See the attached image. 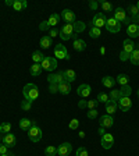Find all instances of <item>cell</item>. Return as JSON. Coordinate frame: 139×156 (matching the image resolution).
<instances>
[{
    "label": "cell",
    "mask_w": 139,
    "mask_h": 156,
    "mask_svg": "<svg viewBox=\"0 0 139 156\" xmlns=\"http://www.w3.org/2000/svg\"><path fill=\"white\" fill-rule=\"evenodd\" d=\"M23 95L25 98V101L33 102L39 96V89L35 84H26L23 89Z\"/></svg>",
    "instance_id": "1"
},
{
    "label": "cell",
    "mask_w": 139,
    "mask_h": 156,
    "mask_svg": "<svg viewBox=\"0 0 139 156\" xmlns=\"http://www.w3.org/2000/svg\"><path fill=\"white\" fill-rule=\"evenodd\" d=\"M60 38L63 41H68V39H71V38L77 39V34L74 31L72 24H65V25L61 27V29H60Z\"/></svg>",
    "instance_id": "2"
},
{
    "label": "cell",
    "mask_w": 139,
    "mask_h": 156,
    "mask_svg": "<svg viewBox=\"0 0 139 156\" xmlns=\"http://www.w3.org/2000/svg\"><path fill=\"white\" fill-rule=\"evenodd\" d=\"M28 136H29V140L32 141V142H39L40 138H42V130L36 126L35 121H33L32 127L28 130Z\"/></svg>",
    "instance_id": "3"
},
{
    "label": "cell",
    "mask_w": 139,
    "mask_h": 156,
    "mask_svg": "<svg viewBox=\"0 0 139 156\" xmlns=\"http://www.w3.org/2000/svg\"><path fill=\"white\" fill-rule=\"evenodd\" d=\"M106 23H107V18L106 16H104L103 13H96L93 17V20H92V27H96V28H103V27H106Z\"/></svg>",
    "instance_id": "4"
},
{
    "label": "cell",
    "mask_w": 139,
    "mask_h": 156,
    "mask_svg": "<svg viewBox=\"0 0 139 156\" xmlns=\"http://www.w3.org/2000/svg\"><path fill=\"white\" fill-rule=\"evenodd\" d=\"M42 66V70H46V71H53L56 67H57V60L54 57H45L43 62L40 63Z\"/></svg>",
    "instance_id": "5"
},
{
    "label": "cell",
    "mask_w": 139,
    "mask_h": 156,
    "mask_svg": "<svg viewBox=\"0 0 139 156\" xmlns=\"http://www.w3.org/2000/svg\"><path fill=\"white\" fill-rule=\"evenodd\" d=\"M106 28L109 32L111 34H117V32H120V29H121V24L117 21V20L114 18H109L107 20V23H106Z\"/></svg>",
    "instance_id": "6"
},
{
    "label": "cell",
    "mask_w": 139,
    "mask_h": 156,
    "mask_svg": "<svg viewBox=\"0 0 139 156\" xmlns=\"http://www.w3.org/2000/svg\"><path fill=\"white\" fill-rule=\"evenodd\" d=\"M54 56L57 58H65V60H70V56L67 53V49L64 45H56L54 48Z\"/></svg>",
    "instance_id": "7"
},
{
    "label": "cell",
    "mask_w": 139,
    "mask_h": 156,
    "mask_svg": "<svg viewBox=\"0 0 139 156\" xmlns=\"http://www.w3.org/2000/svg\"><path fill=\"white\" fill-rule=\"evenodd\" d=\"M72 151V145L70 142H63L61 145L57 148V155L60 156H68Z\"/></svg>",
    "instance_id": "8"
},
{
    "label": "cell",
    "mask_w": 139,
    "mask_h": 156,
    "mask_svg": "<svg viewBox=\"0 0 139 156\" xmlns=\"http://www.w3.org/2000/svg\"><path fill=\"white\" fill-rule=\"evenodd\" d=\"M114 20H117L118 23H128V17H127L125 14V10L121 9V7H118V9L114 10Z\"/></svg>",
    "instance_id": "9"
},
{
    "label": "cell",
    "mask_w": 139,
    "mask_h": 156,
    "mask_svg": "<svg viewBox=\"0 0 139 156\" xmlns=\"http://www.w3.org/2000/svg\"><path fill=\"white\" fill-rule=\"evenodd\" d=\"M131 106H132V102H131L130 98H127V96L120 98V101H118V107H120L123 112H128L131 109Z\"/></svg>",
    "instance_id": "10"
},
{
    "label": "cell",
    "mask_w": 139,
    "mask_h": 156,
    "mask_svg": "<svg viewBox=\"0 0 139 156\" xmlns=\"http://www.w3.org/2000/svg\"><path fill=\"white\" fill-rule=\"evenodd\" d=\"M47 81L50 82V84H63V82H65L64 80V75H63V73H58V74H50L47 77Z\"/></svg>",
    "instance_id": "11"
},
{
    "label": "cell",
    "mask_w": 139,
    "mask_h": 156,
    "mask_svg": "<svg viewBox=\"0 0 139 156\" xmlns=\"http://www.w3.org/2000/svg\"><path fill=\"white\" fill-rule=\"evenodd\" d=\"M113 142H114V136L111 134H104L102 136V146H103L104 149H110L111 146H113Z\"/></svg>",
    "instance_id": "12"
},
{
    "label": "cell",
    "mask_w": 139,
    "mask_h": 156,
    "mask_svg": "<svg viewBox=\"0 0 139 156\" xmlns=\"http://www.w3.org/2000/svg\"><path fill=\"white\" fill-rule=\"evenodd\" d=\"M113 116H110V114H104V116L100 117V127H103V128H110V127H113Z\"/></svg>",
    "instance_id": "13"
},
{
    "label": "cell",
    "mask_w": 139,
    "mask_h": 156,
    "mask_svg": "<svg viewBox=\"0 0 139 156\" xmlns=\"http://www.w3.org/2000/svg\"><path fill=\"white\" fill-rule=\"evenodd\" d=\"M61 18H64L65 21H67V24H70V23L74 24L75 23V14H74V11H71V10H68V9H65V10H63V11H61Z\"/></svg>",
    "instance_id": "14"
},
{
    "label": "cell",
    "mask_w": 139,
    "mask_h": 156,
    "mask_svg": "<svg viewBox=\"0 0 139 156\" xmlns=\"http://www.w3.org/2000/svg\"><path fill=\"white\" fill-rule=\"evenodd\" d=\"M77 94L79 95L81 98H88L89 95H91V87H89L88 84L79 85V87H78V89H77Z\"/></svg>",
    "instance_id": "15"
},
{
    "label": "cell",
    "mask_w": 139,
    "mask_h": 156,
    "mask_svg": "<svg viewBox=\"0 0 139 156\" xmlns=\"http://www.w3.org/2000/svg\"><path fill=\"white\" fill-rule=\"evenodd\" d=\"M127 34L130 35V38H138L139 36V25L138 24H130L127 28Z\"/></svg>",
    "instance_id": "16"
},
{
    "label": "cell",
    "mask_w": 139,
    "mask_h": 156,
    "mask_svg": "<svg viewBox=\"0 0 139 156\" xmlns=\"http://www.w3.org/2000/svg\"><path fill=\"white\" fill-rule=\"evenodd\" d=\"M17 140H16V136L13 135V134H6V135L3 136V144L7 146V148H13L14 145H16Z\"/></svg>",
    "instance_id": "17"
},
{
    "label": "cell",
    "mask_w": 139,
    "mask_h": 156,
    "mask_svg": "<svg viewBox=\"0 0 139 156\" xmlns=\"http://www.w3.org/2000/svg\"><path fill=\"white\" fill-rule=\"evenodd\" d=\"M63 75H64L65 82H68V84H71L77 80V74L74 70H65V71H63Z\"/></svg>",
    "instance_id": "18"
},
{
    "label": "cell",
    "mask_w": 139,
    "mask_h": 156,
    "mask_svg": "<svg viewBox=\"0 0 139 156\" xmlns=\"http://www.w3.org/2000/svg\"><path fill=\"white\" fill-rule=\"evenodd\" d=\"M123 46H124L123 52L128 53V55H131V53L135 50V43H134L131 39H125V41H124V43H123Z\"/></svg>",
    "instance_id": "19"
},
{
    "label": "cell",
    "mask_w": 139,
    "mask_h": 156,
    "mask_svg": "<svg viewBox=\"0 0 139 156\" xmlns=\"http://www.w3.org/2000/svg\"><path fill=\"white\" fill-rule=\"evenodd\" d=\"M117 102H114V101H109L106 103V112H107V114H110V116H113L114 113H116V110H117Z\"/></svg>",
    "instance_id": "20"
},
{
    "label": "cell",
    "mask_w": 139,
    "mask_h": 156,
    "mask_svg": "<svg viewBox=\"0 0 139 156\" xmlns=\"http://www.w3.org/2000/svg\"><path fill=\"white\" fill-rule=\"evenodd\" d=\"M85 48H86V43H85V41H82V39H74V49L75 50H78V52H82V50H85Z\"/></svg>",
    "instance_id": "21"
},
{
    "label": "cell",
    "mask_w": 139,
    "mask_h": 156,
    "mask_svg": "<svg viewBox=\"0 0 139 156\" xmlns=\"http://www.w3.org/2000/svg\"><path fill=\"white\" fill-rule=\"evenodd\" d=\"M26 6H28V3H26L25 0H16L13 3V9L16 11H21L23 9H26Z\"/></svg>",
    "instance_id": "22"
},
{
    "label": "cell",
    "mask_w": 139,
    "mask_h": 156,
    "mask_svg": "<svg viewBox=\"0 0 139 156\" xmlns=\"http://www.w3.org/2000/svg\"><path fill=\"white\" fill-rule=\"evenodd\" d=\"M58 92L63 95H68L71 92V85L68 84V82H63V84L58 85Z\"/></svg>",
    "instance_id": "23"
},
{
    "label": "cell",
    "mask_w": 139,
    "mask_h": 156,
    "mask_svg": "<svg viewBox=\"0 0 139 156\" xmlns=\"http://www.w3.org/2000/svg\"><path fill=\"white\" fill-rule=\"evenodd\" d=\"M102 84L104 85L106 88H114V84H116V80H114L113 77H104V78H102Z\"/></svg>",
    "instance_id": "24"
},
{
    "label": "cell",
    "mask_w": 139,
    "mask_h": 156,
    "mask_svg": "<svg viewBox=\"0 0 139 156\" xmlns=\"http://www.w3.org/2000/svg\"><path fill=\"white\" fill-rule=\"evenodd\" d=\"M130 60L134 66H139V48H136L130 56Z\"/></svg>",
    "instance_id": "25"
},
{
    "label": "cell",
    "mask_w": 139,
    "mask_h": 156,
    "mask_svg": "<svg viewBox=\"0 0 139 156\" xmlns=\"http://www.w3.org/2000/svg\"><path fill=\"white\" fill-rule=\"evenodd\" d=\"M32 124H33V121L28 120V119H21L19 120V128L21 130H29L32 127Z\"/></svg>",
    "instance_id": "26"
},
{
    "label": "cell",
    "mask_w": 139,
    "mask_h": 156,
    "mask_svg": "<svg viewBox=\"0 0 139 156\" xmlns=\"http://www.w3.org/2000/svg\"><path fill=\"white\" fill-rule=\"evenodd\" d=\"M29 73H31V75H33V77H38V75H40V73H42V66L35 63V64L31 67Z\"/></svg>",
    "instance_id": "27"
},
{
    "label": "cell",
    "mask_w": 139,
    "mask_h": 156,
    "mask_svg": "<svg viewBox=\"0 0 139 156\" xmlns=\"http://www.w3.org/2000/svg\"><path fill=\"white\" fill-rule=\"evenodd\" d=\"M72 27H74L75 34H81L85 31V23H82V21H75V23L72 24Z\"/></svg>",
    "instance_id": "28"
},
{
    "label": "cell",
    "mask_w": 139,
    "mask_h": 156,
    "mask_svg": "<svg viewBox=\"0 0 139 156\" xmlns=\"http://www.w3.org/2000/svg\"><path fill=\"white\" fill-rule=\"evenodd\" d=\"M60 17H61V16H58L57 13H53L52 16H50V18L47 20L49 25H50V27H56L58 24V21H60Z\"/></svg>",
    "instance_id": "29"
},
{
    "label": "cell",
    "mask_w": 139,
    "mask_h": 156,
    "mask_svg": "<svg viewBox=\"0 0 139 156\" xmlns=\"http://www.w3.org/2000/svg\"><path fill=\"white\" fill-rule=\"evenodd\" d=\"M40 46L43 49H49L52 46V38L50 36H42L40 38Z\"/></svg>",
    "instance_id": "30"
},
{
    "label": "cell",
    "mask_w": 139,
    "mask_h": 156,
    "mask_svg": "<svg viewBox=\"0 0 139 156\" xmlns=\"http://www.w3.org/2000/svg\"><path fill=\"white\" fill-rule=\"evenodd\" d=\"M43 58H45V56H43V53L42 52H39V50H36V52H33L32 53V60L35 63H42L43 62Z\"/></svg>",
    "instance_id": "31"
},
{
    "label": "cell",
    "mask_w": 139,
    "mask_h": 156,
    "mask_svg": "<svg viewBox=\"0 0 139 156\" xmlns=\"http://www.w3.org/2000/svg\"><path fill=\"white\" fill-rule=\"evenodd\" d=\"M128 81H130V78H128V75H125V74H120L118 77H117V80H116V82H118L121 87L128 85Z\"/></svg>",
    "instance_id": "32"
},
{
    "label": "cell",
    "mask_w": 139,
    "mask_h": 156,
    "mask_svg": "<svg viewBox=\"0 0 139 156\" xmlns=\"http://www.w3.org/2000/svg\"><path fill=\"white\" fill-rule=\"evenodd\" d=\"M120 94H121V96H127V98H130V95L132 94V89H131L130 85H124V87H121Z\"/></svg>",
    "instance_id": "33"
},
{
    "label": "cell",
    "mask_w": 139,
    "mask_h": 156,
    "mask_svg": "<svg viewBox=\"0 0 139 156\" xmlns=\"http://www.w3.org/2000/svg\"><path fill=\"white\" fill-rule=\"evenodd\" d=\"M110 101H114V102H118L121 98V94H120V89H113V91L110 92Z\"/></svg>",
    "instance_id": "34"
},
{
    "label": "cell",
    "mask_w": 139,
    "mask_h": 156,
    "mask_svg": "<svg viewBox=\"0 0 139 156\" xmlns=\"http://www.w3.org/2000/svg\"><path fill=\"white\" fill-rule=\"evenodd\" d=\"M100 29L99 28H96V27H91V31H89V36L91 38H93V39H97L99 36H100Z\"/></svg>",
    "instance_id": "35"
},
{
    "label": "cell",
    "mask_w": 139,
    "mask_h": 156,
    "mask_svg": "<svg viewBox=\"0 0 139 156\" xmlns=\"http://www.w3.org/2000/svg\"><path fill=\"white\" fill-rule=\"evenodd\" d=\"M99 4H100L102 10H103V11H106V13H111V11H113V6H111L109 2H100Z\"/></svg>",
    "instance_id": "36"
},
{
    "label": "cell",
    "mask_w": 139,
    "mask_h": 156,
    "mask_svg": "<svg viewBox=\"0 0 139 156\" xmlns=\"http://www.w3.org/2000/svg\"><path fill=\"white\" fill-rule=\"evenodd\" d=\"M45 153H46V156H56L57 155V148L53 146V145H50L45 149Z\"/></svg>",
    "instance_id": "37"
},
{
    "label": "cell",
    "mask_w": 139,
    "mask_h": 156,
    "mask_svg": "<svg viewBox=\"0 0 139 156\" xmlns=\"http://www.w3.org/2000/svg\"><path fill=\"white\" fill-rule=\"evenodd\" d=\"M11 130V124L10 123H2L0 124V133L2 134H9Z\"/></svg>",
    "instance_id": "38"
},
{
    "label": "cell",
    "mask_w": 139,
    "mask_h": 156,
    "mask_svg": "<svg viewBox=\"0 0 139 156\" xmlns=\"http://www.w3.org/2000/svg\"><path fill=\"white\" fill-rule=\"evenodd\" d=\"M97 102H103V103H107V102L110 101V98L107 96L106 94H99L97 95V99H96Z\"/></svg>",
    "instance_id": "39"
},
{
    "label": "cell",
    "mask_w": 139,
    "mask_h": 156,
    "mask_svg": "<svg viewBox=\"0 0 139 156\" xmlns=\"http://www.w3.org/2000/svg\"><path fill=\"white\" fill-rule=\"evenodd\" d=\"M78 126H79V121H78V119H72V120L70 121V124H68L70 130H77Z\"/></svg>",
    "instance_id": "40"
},
{
    "label": "cell",
    "mask_w": 139,
    "mask_h": 156,
    "mask_svg": "<svg viewBox=\"0 0 139 156\" xmlns=\"http://www.w3.org/2000/svg\"><path fill=\"white\" fill-rule=\"evenodd\" d=\"M31 105H32V102H29V101H23V103H21V109L25 112H28L29 109H31Z\"/></svg>",
    "instance_id": "41"
},
{
    "label": "cell",
    "mask_w": 139,
    "mask_h": 156,
    "mask_svg": "<svg viewBox=\"0 0 139 156\" xmlns=\"http://www.w3.org/2000/svg\"><path fill=\"white\" fill-rule=\"evenodd\" d=\"M97 105H99V102L97 101H88V107H89V109H96L97 107Z\"/></svg>",
    "instance_id": "42"
},
{
    "label": "cell",
    "mask_w": 139,
    "mask_h": 156,
    "mask_svg": "<svg viewBox=\"0 0 139 156\" xmlns=\"http://www.w3.org/2000/svg\"><path fill=\"white\" fill-rule=\"evenodd\" d=\"M50 28V25H49L47 21H43V23H40V25H39V29L40 31H46V29Z\"/></svg>",
    "instance_id": "43"
},
{
    "label": "cell",
    "mask_w": 139,
    "mask_h": 156,
    "mask_svg": "<svg viewBox=\"0 0 139 156\" xmlns=\"http://www.w3.org/2000/svg\"><path fill=\"white\" fill-rule=\"evenodd\" d=\"M4 153H9V148H7V146L2 142V144H0V155H4Z\"/></svg>",
    "instance_id": "44"
},
{
    "label": "cell",
    "mask_w": 139,
    "mask_h": 156,
    "mask_svg": "<svg viewBox=\"0 0 139 156\" xmlns=\"http://www.w3.org/2000/svg\"><path fill=\"white\" fill-rule=\"evenodd\" d=\"M130 56H131V55H128V53H125V52H121V53H120V60H121V62H125V60H130Z\"/></svg>",
    "instance_id": "45"
},
{
    "label": "cell",
    "mask_w": 139,
    "mask_h": 156,
    "mask_svg": "<svg viewBox=\"0 0 139 156\" xmlns=\"http://www.w3.org/2000/svg\"><path fill=\"white\" fill-rule=\"evenodd\" d=\"M77 156H88V151L85 148H79L77 151Z\"/></svg>",
    "instance_id": "46"
},
{
    "label": "cell",
    "mask_w": 139,
    "mask_h": 156,
    "mask_svg": "<svg viewBox=\"0 0 139 156\" xmlns=\"http://www.w3.org/2000/svg\"><path fill=\"white\" fill-rule=\"evenodd\" d=\"M49 91L52 92V94H56V92H58V85L57 84H50V87H49Z\"/></svg>",
    "instance_id": "47"
},
{
    "label": "cell",
    "mask_w": 139,
    "mask_h": 156,
    "mask_svg": "<svg viewBox=\"0 0 139 156\" xmlns=\"http://www.w3.org/2000/svg\"><path fill=\"white\" fill-rule=\"evenodd\" d=\"M97 116V112L96 109H92V110L88 112V119H95V117Z\"/></svg>",
    "instance_id": "48"
},
{
    "label": "cell",
    "mask_w": 139,
    "mask_h": 156,
    "mask_svg": "<svg viewBox=\"0 0 139 156\" xmlns=\"http://www.w3.org/2000/svg\"><path fill=\"white\" fill-rule=\"evenodd\" d=\"M78 107H79V109H85V107H88V101L81 99V101L78 102Z\"/></svg>",
    "instance_id": "49"
},
{
    "label": "cell",
    "mask_w": 139,
    "mask_h": 156,
    "mask_svg": "<svg viewBox=\"0 0 139 156\" xmlns=\"http://www.w3.org/2000/svg\"><path fill=\"white\" fill-rule=\"evenodd\" d=\"M130 10H131V13H132L134 16H138V14H139V9L136 6H131Z\"/></svg>",
    "instance_id": "50"
},
{
    "label": "cell",
    "mask_w": 139,
    "mask_h": 156,
    "mask_svg": "<svg viewBox=\"0 0 139 156\" xmlns=\"http://www.w3.org/2000/svg\"><path fill=\"white\" fill-rule=\"evenodd\" d=\"M58 35V31H56V29H52V31H50V32H49V36H50V38H56V36Z\"/></svg>",
    "instance_id": "51"
},
{
    "label": "cell",
    "mask_w": 139,
    "mask_h": 156,
    "mask_svg": "<svg viewBox=\"0 0 139 156\" xmlns=\"http://www.w3.org/2000/svg\"><path fill=\"white\" fill-rule=\"evenodd\" d=\"M97 6H99V4H97L96 2H95V0H92V2H89V7H91L92 10H96V9H97Z\"/></svg>",
    "instance_id": "52"
},
{
    "label": "cell",
    "mask_w": 139,
    "mask_h": 156,
    "mask_svg": "<svg viewBox=\"0 0 139 156\" xmlns=\"http://www.w3.org/2000/svg\"><path fill=\"white\" fill-rule=\"evenodd\" d=\"M99 134H100L102 136H103L104 134H106V133H104V128H103V127H100V128H99Z\"/></svg>",
    "instance_id": "53"
},
{
    "label": "cell",
    "mask_w": 139,
    "mask_h": 156,
    "mask_svg": "<svg viewBox=\"0 0 139 156\" xmlns=\"http://www.w3.org/2000/svg\"><path fill=\"white\" fill-rule=\"evenodd\" d=\"M78 135H79V138H85V133H84V131H81Z\"/></svg>",
    "instance_id": "54"
},
{
    "label": "cell",
    "mask_w": 139,
    "mask_h": 156,
    "mask_svg": "<svg viewBox=\"0 0 139 156\" xmlns=\"http://www.w3.org/2000/svg\"><path fill=\"white\" fill-rule=\"evenodd\" d=\"M13 3H14V2H11V0H7V2H6L7 6H13Z\"/></svg>",
    "instance_id": "55"
},
{
    "label": "cell",
    "mask_w": 139,
    "mask_h": 156,
    "mask_svg": "<svg viewBox=\"0 0 139 156\" xmlns=\"http://www.w3.org/2000/svg\"><path fill=\"white\" fill-rule=\"evenodd\" d=\"M100 53H103V55H104V53H106V49L102 48V49H100Z\"/></svg>",
    "instance_id": "56"
},
{
    "label": "cell",
    "mask_w": 139,
    "mask_h": 156,
    "mask_svg": "<svg viewBox=\"0 0 139 156\" xmlns=\"http://www.w3.org/2000/svg\"><path fill=\"white\" fill-rule=\"evenodd\" d=\"M0 156H13L11 153H4V155H0Z\"/></svg>",
    "instance_id": "57"
},
{
    "label": "cell",
    "mask_w": 139,
    "mask_h": 156,
    "mask_svg": "<svg viewBox=\"0 0 139 156\" xmlns=\"http://www.w3.org/2000/svg\"><path fill=\"white\" fill-rule=\"evenodd\" d=\"M0 141H3V134L0 133Z\"/></svg>",
    "instance_id": "58"
},
{
    "label": "cell",
    "mask_w": 139,
    "mask_h": 156,
    "mask_svg": "<svg viewBox=\"0 0 139 156\" xmlns=\"http://www.w3.org/2000/svg\"><path fill=\"white\" fill-rule=\"evenodd\" d=\"M136 7H138V9H139V2H138V3H136Z\"/></svg>",
    "instance_id": "59"
},
{
    "label": "cell",
    "mask_w": 139,
    "mask_h": 156,
    "mask_svg": "<svg viewBox=\"0 0 139 156\" xmlns=\"http://www.w3.org/2000/svg\"><path fill=\"white\" fill-rule=\"evenodd\" d=\"M136 20H138V21H139V14H138V16H136Z\"/></svg>",
    "instance_id": "60"
},
{
    "label": "cell",
    "mask_w": 139,
    "mask_h": 156,
    "mask_svg": "<svg viewBox=\"0 0 139 156\" xmlns=\"http://www.w3.org/2000/svg\"><path fill=\"white\" fill-rule=\"evenodd\" d=\"M138 98H139V89H138Z\"/></svg>",
    "instance_id": "61"
},
{
    "label": "cell",
    "mask_w": 139,
    "mask_h": 156,
    "mask_svg": "<svg viewBox=\"0 0 139 156\" xmlns=\"http://www.w3.org/2000/svg\"><path fill=\"white\" fill-rule=\"evenodd\" d=\"M0 124H2V123H0Z\"/></svg>",
    "instance_id": "62"
}]
</instances>
